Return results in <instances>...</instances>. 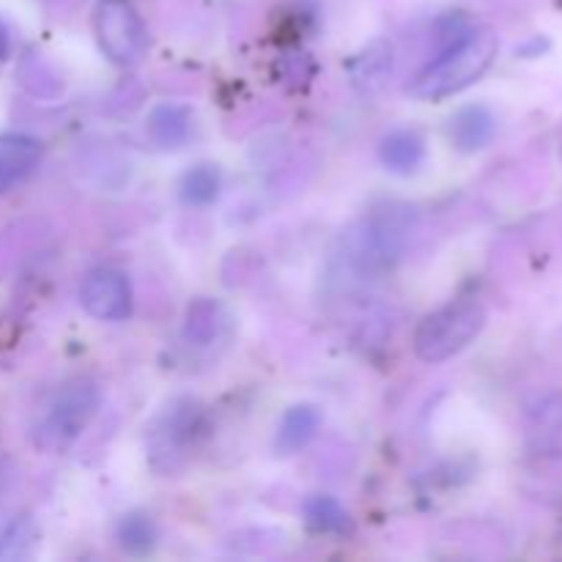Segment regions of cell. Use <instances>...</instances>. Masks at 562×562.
Segmentation results:
<instances>
[{"label":"cell","instance_id":"cell-1","mask_svg":"<svg viewBox=\"0 0 562 562\" xmlns=\"http://www.w3.org/2000/svg\"><path fill=\"white\" fill-rule=\"evenodd\" d=\"M497 38L488 31H459L437 60L412 80L409 93L417 99H445L464 91L492 66Z\"/></svg>","mask_w":562,"mask_h":562},{"label":"cell","instance_id":"cell-2","mask_svg":"<svg viewBox=\"0 0 562 562\" xmlns=\"http://www.w3.org/2000/svg\"><path fill=\"white\" fill-rule=\"evenodd\" d=\"M99 404H102V393H99L97 382L86 376H75L64 382L36 412V420L31 426L33 445L47 450V453L66 450L91 426Z\"/></svg>","mask_w":562,"mask_h":562},{"label":"cell","instance_id":"cell-3","mask_svg":"<svg viewBox=\"0 0 562 562\" xmlns=\"http://www.w3.org/2000/svg\"><path fill=\"white\" fill-rule=\"evenodd\" d=\"M486 327V307L477 300H453L428 313L415 329V355L423 362H445L464 351Z\"/></svg>","mask_w":562,"mask_h":562},{"label":"cell","instance_id":"cell-4","mask_svg":"<svg viewBox=\"0 0 562 562\" xmlns=\"http://www.w3.org/2000/svg\"><path fill=\"white\" fill-rule=\"evenodd\" d=\"M93 33L113 64L135 66L146 55L148 33L140 14L126 0H104L93 11Z\"/></svg>","mask_w":562,"mask_h":562},{"label":"cell","instance_id":"cell-5","mask_svg":"<svg viewBox=\"0 0 562 562\" xmlns=\"http://www.w3.org/2000/svg\"><path fill=\"white\" fill-rule=\"evenodd\" d=\"M80 302L99 322H124L132 311L130 280L115 269H93L82 280Z\"/></svg>","mask_w":562,"mask_h":562},{"label":"cell","instance_id":"cell-6","mask_svg":"<svg viewBox=\"0 0 562 562\" xmlns=\"http://www.w3.org/2000/svg\"><path fill=\"white\" fill-rule=\"evenodd\" d=\"M42 159V146L27 135L0 137V192H9L33 173Z\"/></svg>","mask_w":562,"mask_h":562},{"label":"cell","instance_id":"cell-7","mask_svg":"<svg viewBox=\"0 0 562 562\" xmlns=\"http://www.w3.org/2000/svg\"><path fill=\"white\" fill-rule=\"evenodd\" d=\"M494 130H497V124H494V115L488 113L486 108H481V104L461 108L448 124L450 143H453V146L464 154L486 148L488 143H492Z\"/></svg>","mask_w":562,"mask_h":562},{"label":"cell","instance_id":"cell-8","mask_svg":"<svg viewBox=\"0 0 562 562\" xmlns=\"http://www.w3.org/2000/svg\"><path fill=\"white\" fill-rule=\"evenodd\" d=\"M148 137L162 148H179L192 135V113L184 104H157L146 121Z\"/></svg>","mask_w":562,"mask_h":562},{"label":"cell","instance_id":"cell-9","mask_svg":"<svg viewBox=\"0 0 562 562\" xmlns=\"http://www.w3.org/2000/svg\"><path fill=\"white\" fill-rule=\"evenodd\" d=\"M423 157H426V140L420 137V132L395 130L379 146V159H382L384 168L401 176L420 168Z\"/></svg>","mask_w":562,"mask_h":562},{"label":"cell","instance_id":"cell-10","mask_svg":"<svg viewBox=\"0 0 562 562\" xmlns=\"http://www.w3.org/2000/svg\"><path fill=\"white\" fill-rule=\"evenodd\" d=\"M318 426H322V415H318L316 406H291L283 415V420H280L278 450L283 456L300 453L302 448H307L313 442V437L318 434Z\"/></svg>","mask_w":562,"mask_h":562},{"label":"cell","instance_id":"cell-11","mask_svg":"<svg viewBox=\"0 0 562 562\" xmlns=\"http://www.w3.org/2000/svg\"><path fill=\"white\" fill-rule=\"evenodd\" d=\"M225 311L220 307V302L214 300H198L192 302L190 311H187V324H184V338L195 346H209L220 338L225 327Z\"/></svg>","mask_w":562,"mask_h":562},{"label":"cell","instance_id":"cell-12","mask_svg":"<svg viewBox=\"0 0 562 562\" xmlns=\"http://www.w3.org/2000/svg\"><path fill=\"white\" fill-rule=\"evenodd\" d=\"M305 519L313 530L329 532V536H346L351 532V516L346 514L344 505L333 497H324V494H316L305 503Z\"/></svg>","mask_w":562,"mask_h":562},{"label":"cell","instance_id":"cell-13","mask_svg":"<svg viewBox=\"0 0 562 562\" xmlns=\"http://www.w3.org/2000/svg\"><path fill=\"white\" fill-rule=\"evenodd\" d=\"M220 195V170L214 165H195L181 179V198L190 206H209Z\"/></svg>","mask_w":562,"mask_h":562},{"label":"cell","instance_id":"cell-14","mask_svg":"<svg viewBox=\"0 0 562 562\" xmlns=\"http://www.w3.org/2000/svg\"><path fill=\"white\" fill-rule=\"evenodd\" d=\"M119 543L130 554H148L157 547V525L143 514H130L119 525Z\"/></svg>","mask_w":562,"mask_h":562},{"label":"cell","instance_id":"cell-15","mask_svg":"<svg viewBox=\"0 0 562 562\" xmlns=\"http://www.w3.org/2000/svg\"><path fill=\"white\" fill-rule=\"evenodd\" d=\"M390 66H393V60H390V49H384L382 44H376V47L368 49V64H366V60H357L355 80L357 82H368V91H371V86H379V82H384Z\"/></svg>","mask_w":562,"mask_h":562},{"label":"cell","instance_id":"cell-16","mask_svg":"<svg viewBox=\"0 0 562 562\" xmlns=\"http://www.w3.org/2000/svg\"><path fill=\"white\" fill-rule=\"evenodd\" d=\"M5 55H9V27L0 22V60H3Z\"/></svg>","mask_w":562,"mask_h":562},{"label":"cell","instance_id":"cell-17","mask_svg":"<svg viewBox=\"0 0 562 562\" xmlns=\"http://www.w3.org/2000/svg\"><path fill=\"white\" fill-rule=\"evenodd\" d=\"M3 486H5V467L0 464V492H3Z\"/></svg>","mask_w":562,"mask_h":562}]
</instances>
